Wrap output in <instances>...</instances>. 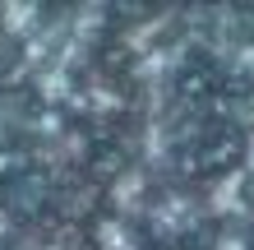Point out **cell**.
Segmentation results:
<instances>
[{
  "label": "cell",
  "instance_id": "cell-1",
  "mask_svg": "<svg viewBox=\"0 0 254 250\" xmlns=\"http://www.w3.org/2000/svg\"><path fill=\"white\" fill-rule=\"evenodd\" d=\"M97 250H139V232L125 218H107L97 223Z\"/></svg>",
  "mask_w": 254,
  "mask_h": 250
},
{
  "label": "cell",
  "instance_id": "cell-2",
  "mask_svg": "<svg viewBox=\"0 0 254 250\" xmlns=\"http://www.w3.org/2000/svg\"><path fill=\"white\" fill-rule=\"evenodd\" d=\"M143 195V171H125V176H116V185H111V204L116 209H134Z\"/></svg>",
  "mask_w": 254,
  "mask_h": 250
},
{
  "label": "cell",
  "instance_id": "cell-3",
  "mask_svg": "<svg viewBox=\"0 0 254 250\" xmlns=\"http://www.w3.org/2000/svg\"><path fill=\"white\" fill-rule=\"evenodd\" d=\"M0 14H5V28H9V33L28 37V33L37 28V14H42V9H37V5H5Z\"/></svg>",
  "mask_w": 254,
  "mask_h": 250
},
{
  "label": "cell",
  "instance_id": "cell-4",
  "mask_svg": "<svg viewBox=\"0 0 254 250\" xmlns=\"http://www.w3.org/2000/svg\"><path fill=\"white\" fill-rule=\"evenodd\" d=\"M236 199H241V176H227V181L213 190V209L217 213H231V209H241Z\"/></svg>",
  "mask_w": 254,
  "mask_h": 250
},
{
  "label": "cell",
  "instance_id": "cell-5",
  "mask_svg": "<svg viewBox=\"0 0 254 250\" xmlns=\"http://www.w3.org/2000/svg\"><path fill=\"white\" fill-rule=\"evenodd\" d=\"M185 199H171L167 204V209H157V218H153V223H157V232H176V227H185Z\"/></svg>",
  "mask_w": 254,
  "mask_h": 250
},
{
  "label": "cell",
  "instance_id": "cell-6",
  "mask_svg": "<svg viewBox=\"0 0 254 250\" xmlns=\"http://www.w3.org/2000/svg\"><path fill=\"white\" fill-rule=\"evenodd\" d=\"M245 167L254 171V135H250V144H245Z\"/></svg>",
  "mask_w": 254,
  "mask_h": 250
}]
</instances>
